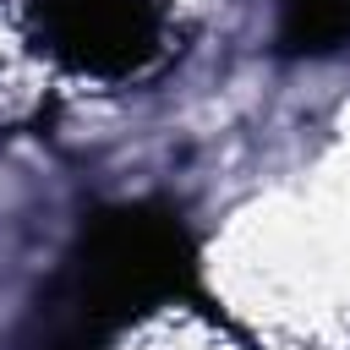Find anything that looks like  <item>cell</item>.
I'll list each match as a JSON object with an SVG mask.
<instances>
[{
	"label": "cell",
	"instance_id": "2",
	"mask_svg": "<svg viewBox=\"0 0 350 350\" xmlns=\"http://www.w3.org/2000/svg\"><path fill=\"white\" fill-rule=\"evenodd\" d=\"M38 44L82 77H137L164 49L159 0H44Z\"/></svg>",
	"mask_w": 350,
	"mask_h": 350
},
{
	"label": "cell",
	"instance_id": "3",
	"mask_svg": "<svg viewBox=\"0 0 350 350\" xmlns=\"http://www.w3.org/2000/svg\"><path fill=\"white\" fill-rule=\"evenodd\" d=\"M350 44V0H279V49L317 60Z\"/></svg>",
	"mask_w": 350,
	"mask_h": 350
},
{
	"label": "cell",
	"instance_id": "4",
	"mask_svg": "<svg viewBox=\"0 0 350 350\" xmlns=\"http://www.w3.org/2000/svg\"><path fill=\"white\" fill-rule=\"evenodd\" d=\"M22 350H104V339L82 334V328H66V323H44V317H27Z\"/></svg>",
	"mask_w": 350,
	"mask_h": 350
},
{
	"label": "cell",
	"instance_id": "1",
	"mask_svg": "<svg viewBox=\"0 0 350 350\" xmlns=\"http://www.w3.org/2000/svg\"><path fill=\"white\" fill-rule=\"evenodd\" d=\"M164 306L213 312L208 290H202V257H197V241H191L180 208L142 197V202L98 208L77 230V241H71L66 262L55 268V279L44 284L33 317L82 328L109 345V334H120Z\"/></svg>",
	"mask_w": 350,
	"mask_h": 350
}]
</instances>
